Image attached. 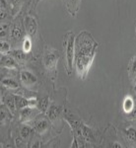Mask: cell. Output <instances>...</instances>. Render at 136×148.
<instances>
[{"label": "cell", "mask_w": 136, "mask_h": 148, "mask_svg": "<svg viewBox=\"0 0 136 148\" xmlns=\"http://www.w3.org/2000/svg\"><path fill=\"white\" fill-rule=\"evenodd\" d=\"M99 44L87 31H82L75 39L74 65L76 72L82 80H85L89 69L96 56Z\"/></svg>", "instance_id": "cell-1"}, {"label": "cell", "mask_w": 136, "mask_h": 148, "mask_svg": "<svg viewBox=\"0 0 136 148\" xmlns=\"http://www.w3.org/2000/svg\"><path fill=\"white\" fill-rule=\"evenodd\" d=\"M75 35L72 32H68L63 38V47L65 54L66 64L65 68L68 75H71L73 71L74 56H75Z\"/></svg>", "instance_id": "cell-2"}, {"label": "cell", "mask_w": 136, "mask_h": 148, "mask_svg": "<svg viewBox=\"0 0 136 148\" xmlns=\"http://www.w3.org/2000/svg\"><path fill=\"white\" fill-rule=\"evenodd\" d=\"M59 57V51L57 49H53L51 47H46L44 52V56H42V61H44V68L46 69V71L51 74H53V76L55 77L56 75V67L57 63H58Z\"/></svg>", "instance_id": "cell-3"}, {"label": "cell", "mask_w": 136, "mask_h": 148, "mask_svg": "<svg viewBox=\"0 0 136 148\" xmlns=\"http://www.w3.org/2000/svg\"><path fill=\"white\" fill-rule=\"evenodd\" d=\"M40 112L37 107H27L20 110V120L22 123H27L30 121H34Z\"/></svg>", "instance_id": "cell-4"}, {"label": "cell", "mask_w": 136, "mask_h": 148, "mask_svg": "<svg viewBox=\"0 0 136 148\" xmlns=\"http://www.w3.org/2000/svg\"><path fill=\"white\" fill-rule=\"evenodd\" d=\"M49 119L44 116H37L34 120V130L39 134H44L49 128Z\"/></svg>", "instance_id": "cell-5"}, {"label": "cell", "mask_w": 136, "mask_h": 148, "mask_svg": "<svg viewBox=\"0 0 136 148\" xmlns=\"http://www.w3.org/2000/svg\"><path fill=\"white\" fill-rule=\"evenodd\" d=\"M20 79L25 88H33L38 83V78L34 73L29 70H22L20 72Z\"/></svg>", "instance_id": "cell-6"}, {"label": "cell", "mask_w": 136, "mask_h": 148, "mask_svg": "<svg viewBox=\"0 0 136 148\" xmlns=\"http://www.w3.org/2000/svg\"><path fill=\"white\" fill-rule=\"evenodd\" d=\"M25 31L27 36L35 39L38 33V22L34 16H27L25 19Z\"/></svg>", "instance_id": "cell-7"}, {"label": "cell", "mask_w": 136, "mask_h": 148, "mask_svg": "<svg viewBox=\"0 0 136 148\" xmlns=\"http://www.w3.org/2000/svg\"><path fill=\"white\" fill-rule=\"evenodd\" d=\"M15 102L17 110H22L27 107H37L38 105V100L28 99L22 95H15Z\"/></svg>", "instance_id": "cell-8"}, {"label": "cell", "mask_w": 136, "mask_h": 148, "mask_svg": "<svg viewBox=\"0 0 136 148\" xmlns=\"http://www.w3.org/2000/svg\"><path fill=\"white\" fill-rule=\"evenodd\" d=\"M24 30L20 23H16L13 25V27L10 30V39L12 42H19L21 40L24 39Z\"/></svg>", "instance_id": "cell-9"}, {"label": "cell", "mask_w": 136, "mask_h": 148, "mask_svg": "<svg viewBox=\"0 0 136 148\" xmlns=\"http://www.w3.org/2000/svg\"><path fill=\"white\" fill-rule=\"evenodd\" d=\"M61 114H62V107L57 105H51L47 110V118L51 123H56L57 120L60 119Z\"/></svg>", "instance_id": "cell-10"}, {"label": "cell", "mask_w": 136, "mask_h": 148, "mask_svg": "<svg viewBox=\"0 0 136 148\" xmlns=\"http://www.w3.org/2000/svg\"><path fill=\"white\" fill-rule=\"evenodd\" d=\"M1 65L3 67L8 69H17L18 68V61L13 56L9 54H2L1 57Z\"/></svg>", "instance_id": "cell-11"}, {"label": "cell", "mask_w": 136, "mask_h": 148, "mask_svg": "<svg viewBox=\"0 0 136 148\" xmlns=\"http://www.w3.org/2000/svg\"><path fill=\"white\" fill-rule=\"evenodd\" d=\"M2 101L3 104L10 110V112L12 114H15L17 107H16V102H15V95L13 94H6L4 95L2 98Z\"/></svg>", "instance_id": "cell-12"}, {"label": "cell", "mask_w": 136, "mask_h": 148, "mask_svg": "<svg viewBox=\"0 0 136 148\" xmlns=\"http://www.w3.org/2000/svg\"><path fill=\"white\" fill-rule=\"evenodd\" d=\"M127 72L129 79L133 84L136 83V54L131 57L127 65Z\"/></svg>", "instance_id": "cell-13"}, {"label": "cell", "mask_w": 136, "mask_h": 148, "mask_svg": "<svg viewBox=\"0 0 136 148\" xmlns=\"http://www.w3.org/2000/svg\"><path fill=\"white\" fill-rule=\"evenodd\" d=\"M81 0H67V3H66V8L69 13L72 16H76L78 10L80 8Z\"/></svg>", "instance_id": "cell-14"}, {"label": "cell", "mask_w": 136, "mask_h": 148, "mask_svg": "<svg viewBox=\"0 0 136 148\" xmlns=\"http://www.w3.org/2000/svg\"><path fill=\"white\" fill-rule=\"evenodd\" d=\"M81 130H82V135H83V137H84L85 141H88V142L94 141L95 140L94 132H93V130H91L89 126L81 123Z\"/></svg>", "instance_id": "cell-15"}, {"label": "cell", "mask_w": 136, "mask_h": 148, "mask_svg": "<svg viewBox=\"0 0 136 148\" xmlns=\"http://www.w3.org/2000/svg\"><path fill=\"white\" fill-rule=\"evenodd\" d=\"M135 107V103H134V100L132 99V97L130 96H126L124 98L122 102V110L123 112L127 114L132 112V110L134 109Z\"/></svg>", "instance_id": "cell-16"}, {"label": "cell", "mask_w": 136, "mask_h": 148, "mask_svg": "<svg viewBox=\"0 0 136 148\" xmlns=\"http://www.w3.org/2000/svg\"><path fill=\"white\" fill-rule=\"evenodd\" d=\"M8 54L13 56L18 62H23V61H25L26 56H27V53H26L23 49L22 51H21V49H13V51H10V52H9Z\"/></svg>", "instance_id": "cell-17"}, {"label": "cell", "mask_w": 136, "mask_h": 148, "mask_svg": "<svg viewBox=\"0 0 136 148\" xmlns=\"http://www.w3.org/2000/svg\"><path fill=\"white\" fill-rule=\"evenodd\" d=\"M37 108L39 109V111L42 114H44L45 112H47V110L49 108V97H44L42 99H40L38 101Z\"/></svg>", "instance_id": "cell-18"}, {"label": "cell", "mask_w": 136, "mask_h": 148, "mask_svg": "<svg viewBox=\"0 0 136 148\" xmlns=\"http://www.w3.org/2000/svg\"><path fill=\"white\" fill-rule=\"evenodd\" d=\"M1 84L4 88L10 90H16L19 89V83L16 80L11 79V78H5L1 81Z\"/></svg>", "instance_id": "cell-19"}, {"label": "cell", "mask_w": 136, "mask_h": 148, "mask_svg": "<svg viewBox=\"0 0 136 148\" xmlns=\"http://www.w3.org/2000/svg\"><path fill=\"white\" fill-rule=\"evenodd\" d=\"M32 47H33V39L26 35L25 38L23 39V42H22L23 51H25L26 53H29V52L32 51Z\"/></svg>", "instance_id": "cell-20"}, {"label": "cell", "mask_w": 136, "mask_h": 148, "mask_svg": "<svg viewBox=\"0 0 136 148\" xmlns=\"http://www.w3.org/2000/svg\"><path fill=\"white\" fill-rule=\"evenodd\" d=\"M125 136L131 143H134L136 145V130L133 127H128L124 130Z\"/></svg>", "instance_id": "cell-21"}, {"label": "cell", "mask_w": 136, "mask_h": 148, "mask_svg": "<svg viewBox=\"0 0 136 148\" xmlns=\"http://www.w3.org/2000/svg\"><path fill=\"white\" fill-rule=\"evenodd\" d=\"M33 130H34V128L29 127L28 125L22 126V127H21V130H20V135H21V137H22L23 139L27 140L28 138L31 136V134H32Z\"/></svg>", "instance_id": "cell-22"}, {"label": "cell", "mask_w": 136, "mask_h": 148, "mask_svg": "<svg viewBox=\"0 0 136 148\" xmlns=\"http://www.w3.org/2000/svg\"><path fill=\"white\" fill-rule=\"evenodd\" d=\"M10 114H12L5 105H1V123H4L6 120H8L9 116H11Z\"/></svg>", "instance_id": "cell-23"}, {"label": "cell", "mask_w": 136, "mask_h": 148, "mask_svg": "<svg viewBox=\"0 0 136 148\" xmlns=\"http://www.w3.org/2000/svg\"><path fill=\"white\" fill-rule=\"evenodd\" d=\"M10 47H11L8 42H6L5 40H1V45H0V51H1V54H8L11 51Z\"/></svg>", "instance_id": "cell-24"}, {"label": "cell", "mask_w": 136, "mask_h": 148, "mask_svg": "<svg viewBox=\"0 0 136 148\" xmlns=\"http://www.w3.org/2000/svg\"><path fill=\"white\" fill-rule=\"evenodd\" d=\"M126 116H127V120H136V106L132 110V112L127 114Z\"/></svg>", "instance_id": "cell-25"}, {"label": "cell", "mask_w": 136, "mask_h": 148, "mask_svg": "<svg viewBox=\"0 0 136 148\" xmlns=\"http://www.w3.org/2000/svg\"><path fill=\"white\" fill-rule=\"evenodd\" d=\"M6 8H7L6 0H1V9L2 10H6Z\"/></svg>", "instance_id": "cell-26"}, {"label": "cell", "mask_w": 136, "mask_h": 148, "mask_svg": "<svg viewBox=\"0 0 136 148\" xmlns=\"http://www.w3.org/2000/svg\"><path fill=\"white\" fill-rule=\"evenodd\" d=\"M111 147H113V148H122V145L119 144V143H118V142H113V144L111 145Z\"/></svg>", "instance_id": "cell-27"}, {"label": "cell", "mask_w": 136, "mask_h": 148, "mask_svg": "<svg viewBox=\"0 0 136 148\" xmlns=\"http://www.w3.org/2000/svg\"><path fill=\"white\" fill-rule=\"evenodd\" d=\"M20 2H21V0H12V3H13L14 5H16V6L19 5V3H20Z\"/></svg>", "instance_id": "cell-28"}, {"label": "cell", "mask_w": 136, "mask_h": 148, "mask_svg": "<svg viewBox=\"0 0 136 148\" xmlns=\"http://www.w3.org/2000/svg\"><path fill=\"white\" fill-rule=\"evenodd\" d=\"M134 92L136 93V83H135V84H134Z\"/></svg>", "instance_id": "cell-29"}, {"label": "cell", "mask_w": 136, "mask_h": 148, "mask_svg": "<svg viewBox=\"0 0 136 148\" xmlns=\"http://www.w3.org/2000/svg\"><path fill=\"white\" fill-rule=\"evenodd\" d=\"M40 0H36V3H38V2H40Z\"/></svg>", "instance_id": "cell-30"}, {"label": "cell", "mask_w": 136, "mask_h": 148, "mask_svg": "<svg viewBox=\"0 0 136 148\" xmlns=\"http://www.w3.org/2000/svg\"><path fill=\"white\" fill-rule=\"evenodd\" d=\"M135 34H136V28H135Z\"/></svg>", "instance_id": "cell-31"}]
</instances>
